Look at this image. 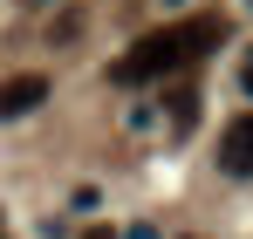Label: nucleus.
<instances>
[{"mask_svg": "<svg viewBox=\"0 0 253 239\" xmlns=\"http://www.w3.org/2000/svg\"><path fill=\"white\" fill-rule=\"evenodd\" d=\"M178 62H185V41H178V28H158V35H144L137 41V48H130V55H117V62H110V82H158V76H171V69H178Z\"/></svg>", "mask_w": 253, "mask_h": 239, "instance_id": "f257e3e1", "label": "nucleus"}, {"mask_svg": "<svg viewBox=\"0 0 253 239\" xmlns=\"http://www.w3.org/2000/svg\"><path fill=\"white\" fill-rule=\"evenodd\" d=\"M219 164H226L233 178H253V110L226 123V137H219Z\"/></svg>", "mask_w": 253, "mask_h": 239, "instance_id": "f03ea898", "label": "nucleus"}, {"mask_svg": "<svg viewBox=\"0 0 253 239\" xmlns=\"http://www.w3.org/2000/svg\"><path fill=\"white\" fill-rule=\"evenodd\" d=\"M35 103H48V76H14V82H0V117H28Z\"/></svg>", "mask_w": 253, "mask_h": 239, "instance_id": "7ed1b4c3", "label": "nucleus"}, {"mask_svg": "<svg viewBox=\"0 0 253 239\" xmlns=\"http://www.w3.org/2000/svg\"><path fill=\"white\" fill-rule=\"evenodd\" d=\"M83 239H117V233H110V226H89V233H83Z\"/></svg>", "mask_w": 253, "mask_h": 239, "instance_id": "20e7f679", "label": "nucleus"}, {"mask_svg": "<svg viewBox=\"0 0 253 239\" xmlns=\"http://www.w3.org/2000/svg\"><path fill=\"white\" fill-rule=\"evenodd\" d=\"M240 89H247V96H253V62H247V69H240Z\"/></svg>", "mask_w": 253, "mask_h": 239, "instance_id": "39448f33", "label": "nucleus"}, {"mask_svg": "<svg viewBox=\"0 0 253 239\" xmlns=\"http://www.w3.org/2000/svg\"><path fill=\"white\" fill-rule=\"evenodd\" d=\"M130 239H158V233H151V226H130Z\"/></svg>", "mask_w": 253, "mask_h": 239, "instance_id": "423d86ee", "label": "nucleus"}]
</instances>
